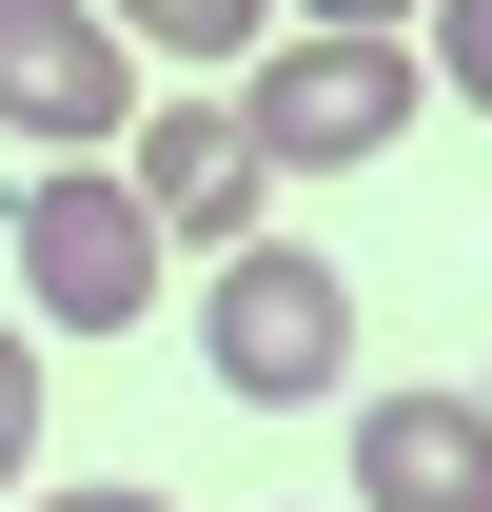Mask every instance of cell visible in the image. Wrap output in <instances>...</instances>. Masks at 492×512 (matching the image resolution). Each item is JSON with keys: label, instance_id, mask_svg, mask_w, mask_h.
<instances>
[{"label": "cell", "instance_id": "cell-1", "mask_svg": "<svg viewBox=\"0 0 492 512\" xmlns=\"http://www.w3.org/2000/svg\"><path fill=\"white\" fill-rule=\"evenodd\" d=\"M197 355H217L237 414H335V394H355V276L315 237H237L197 276Z\"/></svg>", "mask_w": 492, "mask_h": 512}, {"label": "cell", "instance_id": "cell-2", "mask_svg": "<svg viewBox=\"0 0 492 512\" xmlns=\"http://www.w3.org/2000/svg\"><path fill=\"white\" fill-rule=\"evenodd\" d=\"M0 237H20L40 335H138L158 316V217L119 197V158H40V178L0 197Z\"/></svg>", "mask_w": 492, "mask_h": 512}, {"label": "cell", "instance_id": "cell-3", "mask_svg": "<svg viewBox=\"0 0 492 512\" xmlns=\"http://www.w3.org/2000/svg\"><path fill=\"white\" fill-rule=\"evenodd\" d=\"M414 99H433L414 40H256L237 138H256V158H296V178H335V158H394V138H414Z\"/></svg>", "mask_w": 492, "mask_h": 512}, {"label": "cell", "instance_id": "cell-4", "mask_svg": "<svg viewBox=\"0 0 492 512\" xmlns=\"http://www.w3.org/2000/svg\"><path fill=\"white\" fill-rule=\"evenodd\" d=\"M119 197L158 217V256H237L256 237V197H276V158L237 138V99H138V138H119Z\"/></svg>", "mask_w": 492, "mask_h": 512}, {"label": "cell", "instance_id": "cell-5", "mask_svg": "<svg viewBox=\"0 0 492 512\" xmlns=\"http://www.w3.org/2000/svg\"><path fill=\"white\" fill-rule=\"evenodd\" d=\"M0 138H79V158L138 138V79L99 40V0H0Z\"/></svg>", "mask_w": 492, "mask_h": 512}, {"label": "cell", "instance_id": "cell-6", "mask_svg": "<svg viewBox=\"0 0 492 512\" xmlns=\"http://www.w3.org/2000/svg\"><path fill=\"white\" fill-rule=\"evenodd\" d=\"M355 512H492V414L473 394H355Z\"/></svg>", "mask_w": 492, "mask_h": 512}, {"label": "cell", "instance_id": "cell-7", "mask_svg": "<svg viewBox=\"0 0 492 512\" xmlns=\"http://www.w3.org/2000/svg\"><path fill=\"white\" fill-rule=\"evenodd\" d=\"M99 40H158V60H256L276 0H99Z\"/></svg>", "mask_w": 492, "mask_h": 512}, {"label": "cell", "instance_id": "cell-8", "mask_svg": "<svg viewBox=\"0 0 492 512\" xmlns=\"http://www.w3.org/2000/svg\"><path fill=\"white\" fill-rule=\"evenodd\" d=\"M20 473H40V335L0 316V493H20Z\"/></svg>", "mask_w": 492, "mask_h": 512}, {"label": "cell", "instance_id": "cell-9", "mask_svg": "<svg viewBox=\"0 0 492 512\" xmlns=\"http://www.w3.org/2000/svg\"><path fill=\"white\" fill-rule=\"evenodd\" d=\"M433 79H453V99H492V0H433Z\"/></svg>", "mask_w": 492, "mask_h": 512}, {"label": "cell", "instance_id": "cell-10", "mask_svg": "<svg viewBox=\"0 0 492 512\" xmlns=\"http://www.w3.org/2000/svg\"><path fill=\"white\" fill-rule=\"evenodd\" d=\"M296 40H414V0H296Z\"/></svg>", "mask_w": 492, "mask_h": 512}, {"label": "cell", "instance_id": "cell-11", "mask_svg": "<svg viewBox=\"0 0 492 512\" xmlns=\"http://www.w3.org/2000/svg\"><path fill=\"white\" fill-rule=\"evenodd\" d=\"M20 512H178V493H138V473H99V493H20Z\"/></svg>", "mask_w": 492, "mask_h": 512}, {"label": "cell", "instance_id": "cell-12", "mask_svg": "<svg viewBox=\"0 0 492 512\" xmlns=\"http://www.w3.org/2000/svg\"><path fill=\"white\" fill-rule=\"evenodd\" d=\"M473 414H492V394H473Z\"/></svg>", "mask_w": 492, "mask_h": 512}]
</instances>
